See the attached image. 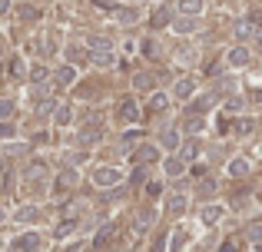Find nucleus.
Masks as SVG:
<instances>
[{
    "label": "nucleus",
    "mask_w": 262,
    "mask_h": 252,
    "mask_svg": "<svg viewBox=\"0 0 262 252\" xmlns=\"http://www.w3.org/2000/svg\"><path fill=\"white\" fill-rule=\"evenodd\" d=\"M129 159H133V166H149V163L163 159V149L156 143H140V146L129 149Z\"/></svg>",
    "instance_id": "f257e3e1"
},
{
    "label": "nucleus",
    "mask_w": 262,
    "mask_h": 252,
    "mask_svg": "<svg viewBox=\"0 0 262 252\" xmlns=\"http://www.w3.org/2000/svg\"><path fill=\"white\" fill-rule=\"evenodd\" d=\"M123 169H116V166H96L93 169V186L96 189H113V186H120L123 182Z\"/></svg>",
    "instance_id": "f03ea898"
},
{
    "label": "nucleus",
    "mask_w": 262,
    "mask_h": 252,
    "mask_svg": "<svg viewBox=\"0 0 262 252\" xmlns=\"http://www.w3.org/2000/svg\"><path fill=\"white\" fill-rule=\"evenodd\" d=\"M77 179H80V176H77V169H73V166L60 169V176L53 179V196H57V199H60V196H67L73 186H77Z\"/></svg>",
    "instance_id": "7ed1b4c3"
},
{
    "label": "nucleus",
    "mask_w": 262,
    "mask_h": 252,
    "mask_svg": "<svg viewBox=\"0 0 262 252\" xmlns=\"http://www.w3.org/2000/svg\"><path fill=\"white\" fill-rule=\"evenodd\" d=\"M116 120H120V123H126V126L140 123V106H136L133 97H129V100H120V106H116Z\"/></svg>",
    "instance_id": "20e7f679"
},
{
    "label": "nucleus",
    "mask_w": 262,
    "mask_h": 252,
    "mask_svg": "<svg viewBox=\"0 0 262 252\" xmlns=\"http://www.w3.org/2000/svg\"><path fill=\"white\" fill-rule=\"evenodd\" d=\"M116 233H120V222H103V226L96 229V236H93V249H106L110 242L116 239Z\"/></svg>",
    "instance_id": "39448f33"
},
{
    "label": "nucleus",
    "mask_w": 262,
    "mask_h": 252,
    "mask_svg": "<svg viewBox=\"0 0 262 252\" xmlns=\"http://www.w3.org/2000/svg\"><path fill=\"white\" fill-rule=\"evenodd\" d=\"M192 93H196V80L192 77H183L173 83V93H169V100H179V103H186V100H192Z\"/></svg>",
    "instance_id": "423d86ee"
},
{
    "label": "nucleus",
    "mask_w": 262,
    "mask_h": 252,
    "mask_svg": "<svg viewBox=\"0 0 262 252\" xmlns=\"http://www.w3.org/2000/svg\"><path fill=\"white\" fill-rule=\"evenodd\" d=\"M249 60H252V50L246 43H236L229 53H226V63L229 66H249Z\"/></svg>",
    "instance_id": "0eeeda50"
},
{
    "label": "nucleus",
    "mask_w": 262,
    "mask_h": 252,
    "mask_svg": "<svg viewBox=\"0 0 262 252\" xmlns=\"http://www.w3.org/2000/svg\"><path fill=\"white\" fill-rule=\"evenodd\" d=\"M186 166H189V163H186L179 153H173V156H166V159H163V173H166L169 179H179V176L186 173Z\"/></svg>",
    "instance_id": "6e6552de"
},
{
    "label": "nucleus",
    "mask_w": 262,
    "mask_h": 252,
    "mask_svg": "<svg viewBox=\"0 0 262 252\" xmlns=\"http://www.w3.org/2000/svg\"><path fill=\"white\" fill-rule=\"evenodd\" d=\"M20 252H40V246H43V236L40 233H24V236H17V242H13Z\"/></svg>",
    "instance_id": "1a4fd4ad"
},
{
    "label": "nucleus",
    "mask_w": 262,
    "mask_h": 252,
    "mask_svg": "<svg viewBox=\"0 0 262 252\" xmlns=\"http://www.w3.org/2000/svg\"><path fill=\"white\" fill-rule=\"evenodd\" d=\"M169 27H173L176 33H183V37H189V33L199 30V17H186V13H179V17H176Z\"/></svg>",
    "instance_id": "9d476101"
},
{
    "label": "nucleus",
    "mask_w": 262,
    "mask_h": 252,
    "mask_svg": "<svg viewBox=\"0 0 262 252\" xmlns=\"http://www.w3.org/2000/svg\"><path fill=\"white\" fill-rule=\"evenodd\" d=\"M80 226V216H63V219L57 222V229H53V239H67V236H73Z\"/></svg>",
    "instance_id": "9b49d317"
},
{
    "label": "nucleus",
    "mask_w": 262,
    "mask_h": 252,
    "mask_svg": "<svg viewBox=\"0 0 262 252\" xmlns=\"http://www.w3.org/2000/svg\"><path fill=\"white\" fill-rule=\"evenodd\" d=\"M103 140V129L100 126H83V129H80V133H77V146H96V143H100Z\"/></svg>",
    "instance_id": "f8f14e48"
},
{
    "label": "nucleus",
    "mask_w": 262,
    "mask_h": 252,
    "mask_svg": "<svg viewBox=\"0 0 262 252\" xmlns=\"http://www.w3.org/2000/svg\"><path fill=\"white\" fill-rule=\"evenodd\" d=\"M50 80H53V86H70V83H77V66L63 63L57 73H50Z\"/></svg>",
    "instance_id": "ddd939ff"
},
{
    "label": "nucleus",
    "mask_w": 262,
    "mask_h": 252,
    "mask_svg": "<svg viewBox=\"0 0 262 252\" xmlns=\"http://www.w3.org/2000/svg\"><path fill=\"white\" fill-rule=\"evenodd\" d=\"M226 216V209L219 206V202H209V206H203L199 209V219H203V226H216L219 219Z\"/></svg>",
    "instance_id": "4468645a"
},
{
    "label": "nucleus",
    "mask_w": 262,
    "mask_h": 252,
    "mask_svg": "<svg viewBox=\"0 0 262 252\" xmlns=\"http://www.w3.org/2000/svg\"><path fill=\"white\" fill-rule=\"evenodd\" d=\"M63 57H67V63H70V66H80V63H86V60H90V50H86V47H80V43H70L63 50Z\"/></svg>",
    "instance_id": "2eb2a0df"
},
{
    "label": "nucleus",
    "mask_w": 262,
    "mask_h": 252,
    "mask_svg": "<svg viewBox=\"0 0 262 252\" xmlns=\"http://www.w3.org/2000/svg\"><path fill=\"white\" fill-rule=\"evenodd\" d=\"M252 163L246 159V156H236V159H229V166H226V173L232 176V179H243V176H249Z\"/></svg>",
    "instance_id": "dca6fc26"
},
{
    "label": "nucleus",
    "mask_w": 262,
    "mask_h": 252,
    "mask_svg": "<svg viewBox=\"0 0 262 252\" xmlns=\"http://www.w3.org/2000/svg\"><path fill=\"white\" fill-rule=\"evenodd\" d=\"M133 90H143V93H153L156 90V77L149 70H140V73H133Z\"/></svg>",
    "instance_id": "f3484780"
},
{
    "label": "nucleus",
    "mask_w": 262,
    "mask_h": 252,
    "mask_svg": "<svg viewBox=\"0 0 262 252\" xmlns=\"http://www.w3.org/2000/svg\"><path fill=\"white\" fill-rule=\"evenodd\" d=\"M146 110H149V113H166V110H169V93H160V90H153V93H149V103H146Z\"/></svg>",
    "instance_id": "a211bd4d"
},
{
    "label": "nucleus",
    "mask_w": 262,
    "mask_h": 252,
    "mask_svg": "<svg viewBox=\"0 0 262 252\" xmlns=\"http://www.w3.org/2000/svg\"><path fill=\"white\" fill-rule=\"evenodd\" d=\"M53 123H57V126H70L73 123V103H57V110H53Z\"/></svg>",
    "instance_id": "6ab92c4d"
},
{
    "label": "nucleus",
    "mask_w": 262,
    "mask_h": 252,
    "mask_svg": "<svg viewBox=\"0 0 262 252\" xmlns=\"http://www.w3.org/2000/svg\"><path fill=\"white\" fill-rule=\"evenodd\" d=\"M27 77H30L33 86H43L47 80H50V70H47V63H33L30 70H27Z\"/></svg>",
    "instance_id": "aec40b11"
},
{
    "label": "nucleus",
    "mask_w": 262,
    "mask_h": 252,
    "mask_svg": "<svg viewBox=\"0 0 262 252\" xmlns=\"http://www.w3.org/2000/svg\"><path fill=\"white\" fill-rule=\"evenodd\" d=\"M13 219H17V222H37V219H40V206L27 202V206H20L17 213H13Z\"/></svg>",
    "instance_id": "412c9836"
},
{
    "label": "nucleus",
    "mask_w": 262,
    "mask_h": 252,
    "mask_svg": "<svg viewBox=\"0 0 262 252\" xmlns=\"http://www.w3.org/2000/svg\"><path fill=\"white\" fill-rule=\"evenodd\" d=\"M176 10H179V13H186V17H199V13L206 10V0H179Z\"/></svg>",
    "instance_id": "4be33fe9"
},
{
    "label": "nucleus",
    "mask_w": 262,
    "mask_h": 252,
    "mask_svg": "<svg viewBox=\"0 0 262 252\" xmlns=\"http://www.w3.org/2000/svg\"><path fill=\"white\" fill-rule=\"evenodd\" d=\"M176 153H179V156H183V159H186V163H192V159H196V156H199V140H196V136H192V140H186V143H179V149H176Z\"/></svg>",
    "instance_id": "5701e85b"
},
{
    "label": "nucleus",
    "mask_w": 262,
    "mask_h": 252,
    "mask_svg": "<svg viewBox=\"0 0 262 252\" xmlns=\"http://www.w3.org/2000/svg\"><path fill=\"white\" fill-rule=\"evenodd\" d=\"M86 50H90V53L113 50V43H110V37H103V33H93V37H86Z\"/></svg>",
    "instance_id": "b1692460"
},
{
    "label": "nucleus",
    "mask_w": 262,
    "mask_h": 252,
    "mask_svg": "<svg viewBox=\"0 0 262 252\" xmlns=\"http://www.w3.org/2000/svg\"><path fill=\"white\" fill-rule=\"evenodd\" d=\"M186 202H189V199H186L183 193H169V196H166V213L179 216V213H183V209H186Z\"/></svg>",
    "instance_id": "393cba45"
},
{
    "label": "nucleus",
    "mask_w": 262,
    "mask_h": 252,
    "mask_svg": "<svg viewBox=\"0 0 262 252\" xmlns=\"http://www.w3.org/2000/svg\"><path fill=\"white\" fill-rule=\"evenodd\" d=\"M7 77H13V80H24L27 77V63H24V60H20V57H10V60H7Z\"/></svg>",
    "instance_id": "a878e982"
},
{
    "label": "nucleus",
    "mask_w": 262,
    "mask_h": 252,
    "mask_svg": "<svg viewBox=\"0 0 262 252\" xmlns=\"http://www.w3.org/2000/svg\"><path fill=\"white\" fill-rule=\"evenodd\" d=\"M116 20H120V24H136V20H140V10H136V7H116Z\"/></svg>",
    "instance_id": "bb28decb"
},
{
    "label": "nucleus",
    "mask_w": 262,
    "mask_h": 252,
    "mask_svg": "<svg viewBox=\"0 0 262 252\" xmlns=\"http://www.w3.org/2000/svg\"><path fill=\"white\" fill-rule=\"evenodd\" d=\"M252 129H256V120H252V117H243V120L232 123V133H236V136H249Z\"/></svg>",
    "instance_id": "cd10ccee"
},
{
    "label": "nucleus",
    "mask_w": 262,
    "mask_h": 252,
    "mask_svg": "<svg viewBox=\"0 0 262 252\" xmlns=\"http://www.w3.org/2000/svg\"><path fill=\"white\" fill-rule=\"evenodd\" d=\"M160 146H166V149H179V129H163V136H160Z\"/></svg>",
    "instance_id": "c85d7f7f"
},
{
    "label": "nucleus",
    "mask_w": 262,
    "mask_h": 252,
    "mask_svg": "<svg viewBox=\"0 0 262 252\" xmlns=\"http://www.w3.org/2000/svg\"><path fill=\"white\" fill-rule=\"evenodd\" d=\"M149 24H153V27H169V24H173V13H169V7H160V10L149 17Z\"/></svg>",
    "instance_id": "c756f323"
},
{
    "label": "nucleus",
    "mask_w": 262,
    "mask_h": 252,
    "mask_svg": "<svg viewBox=\"0 0 262 252\" xmlns=\"http://www.w3.org/2000/svg\"><path fill=\"white\" fill-rule=\"evenodd\" d=\"M17 13H20V20H27V24H33V20H40V10L33 4H24V7H17Z\"/></svg>",
    "instance_id": "7c9ffc66"
},
{
    "label": "nucleus",
    "mask_w": 262,
    "mask_h": 252,
    "mask_svg": "<svg viewBox=\"0 0 262 252\" xmlns=\"http://www.w3.org/2000/svg\"><path fill=\"white\" fill-rule=\"evenodd\" d=\"M203 129H206V117H189L186 120V133L196 136V133H203Z\"/></svg>",
    "instance_id": "2f4dec72"
},
{
    "label": "nucleus",
    "mask_w": 262,
    "mask_h": 252,
    "mask_svg": "<svg viewBox=\"0 0 262 252\" xmlns=\"http://www.w3.org/2000/svg\"><path fill=\"white\" fill-rule=\"evenodd\" d=\"M196 53L192 47H183V50H176V63H196Z\"/></svg>",
    "instance_id": "473e14b6"
},
{
    "label": "nucleus",
    "mask_w": 262,
    "mask_h": 252,
    "mask_svg": "<svg viewBox=\"0 0 262 252\" xmlns=\"http://www.w3.org/2000/svg\"><path fill=\"white\" fill-rule=\"evenodd\" d=\"M13 110H17V103H13V100H0V123H7V120L13 117Z\"/></svg>",
    "instance_id": "72a5a7b5"
},
{
    "label": "nucleus",
    "mask_w": 262,
    "mask_h": 252,
    "mask_svg": "<svg viewBox=\"0 0 262 252\" xmlns=\"http://www.w3.org/2000/svg\"><path fill=\"white\" fill-rule=\"evenodd\" d=\"M140 140H143V133H140V129H129V133H123V146H126V149L140 146Z\"/></svg>",
    "instance_id": "f704fd0d"
},
{
    "label": "nucleus",
    "mask_w": 262,
    "mask_h": 252,
    "mask_svg": "<svg viewBox=\"0 0 262 252\" xmlns=\"http://www.w3.org/2000/svg\"><path fill=\"white\" fill-rule=\"evenodd\" d=\"M246 236H249V242H262V222H249Z\"/></svg>",
    "instance_id": "c9c22d12"
},
{
    "label": "nucleus",
    "mask_w": 262,
    "mask_h": 252,
    "mask_svg": "<svg viewBox=\"0 0 262 252\" xmlns=\"http://www.w3.org/2000/svg\"><path fill=\"white\" fill-rule=\"evenodd\" d=\"M146 196H149V199H160V196H163V182L160 179H149L146 182Z\"/></svg>",
    "instance_id": "e433bc0d"
},
{
    "label": "nucleus",
    "mask_w": 262,
    "mask_h": 252,
    "mask_svg": "<svg viewBox=\"0 0 262 252\" xmlns=\"http://www.w3.org/2000/svg\"><path fill=\"white\" fill-rule=\"evenodd\" d=\"M183 239H186L183 233H173V236H169V252H183Z\"/></svg>",
    "instance_id": "4c0bfd02"
},
{
    "label": "nucleus",
    "mask_w": 262,
    "mask_h": 252,
    "mask_svg": "<svg viewBox=\"0 0 262 252\" xmlns=\"http://www.w3.org/2000/svg\"><path fill=\"white\" fill-rule=\"evenodd\" d=\"M239 249H243V239H232V236H229V239L223 242V249H219V252H239Z\"/></svg>",
    "instance_id": "58836bf2"
},
{
    "label": "nucleus",
    "mask_w": 262,
    "mask_h": 252,
    "mask_svg": "<svg viewBox=\"0 0 262 252\" xmlns=\"http://www.w3.org/2000/svg\"><path fill=\"white\" fill-rule=\"evenodd\" d=\"M149 222H153V213H149V209H143V213L136 216V229H146Z\"/></svg>",
    "instance_id": "ea45409f"
},
{
    "label": "nucleus",
    "mask_w": 262,
    "mask_h": 252,
    "mask_svg": "<svg viewBox=\"0 0 262 252\" xmlns=\"http://www.w3.org/2000/svg\"><path fill=\"white\" fill-rule=\"evenodd\" d=\"M17 136V129H13V123L7 120V123H0V140H13Z\"/></svg>",
    "instance_id": "a19ab883"
},
{
    "label": "nucleus",
    "mask_w": 262,
    "mask_h": 252,
    "mask_svg": "<svg viewBox=\"0 0 262 252\" xmlns=\"http://www.w3.org/2000/svg\"><path fill=\"white\" fill-rule=\"evenodd\" d=\"M209 106H212V97H199L196 103H192V110H196V113H206Z\"/></svg>",
    "instance_id": "79ce46f5"
},
{
    "label": "nucleus",
    "mask_w": 262,
    "mask_h": 252,
    "mask_svg": "<svg viewBox=\"0 0 262 252\" xmlns=\"http://www.w3.org/2000/svg\"><path fill=\"white\" fill-rule=\"evenodd\" d=\"M212 189H216V182H212V179H203V182H199V193H212Z\"/></svg>",
    "instance_id": "37998d69"
},
{
    "label": "nucleus",
    "mask_w": 262,
    "mask_h": 252,
    "mask_svg": "<svg viewBox=\"0 0 262 252\" xmlns=\"http://www.w3.org/2000/svg\"><path fill=\"white\" fill-rule=\"evenodd\" d=\"M239 106H243V100H239V97H236V100H229V103H226V110H229V113H232V110H239Z\"/></svg>",
    "instance_id": "c03bdc74"
},
{
    "label": "nucleus",
    "mask_w": 262,
    "mask_h": 252,
    "mask_svg": "<svg viewBox=\"0 0 262 252\" xmlns=\"http://www.w3.org/2000/svg\"><path fill=\"white\" fill-rule=\"evenodd\" d=\"M83 249H86V246H83V242H73V246H67L63 252H83Z\"/></svg>",
    "instance_id": "a18cd8bd"
},
{
    "label": "nucleus",
    "mask_w": 262,
    "mask_h": 252,
    "mask_svg": "<svg viewBox=\"0 0 262 252\" xmlns=\"http://www.w3.org/2000/svg\"><path fill=\"white\" fill-rule=\"evenodd\" d=\"M4 13H10V0H0V17Z\"/></svg>",
    "instance_id": "49530a36"
},
{
    "label": "nucleus",
    "mask_w": 262,
    "mask_h": 252,
    "mask_svg": "<svg viewBox=\"0 0 262 252\" xmlns=\"http://www.w3.org/2000/svg\"><path fill=\"white\" fill-rule=\"evenodd\" d=\"M4 222H7V209L0 206V226H4Z\"/></svg>",
    "instance_id": "de8ad7c7"
},
{
    "label": "nucleus",
    "mask_w": 262,
    "mask_h": 252,
    "mask_svg": "<svg viewBox=\"0 0 262 252\" xmlns=\"http://www.w3.org/2000/svg\"><path fill=\"white\" fill-rule=\"evenodd\" d=\"M256 43H259V53H262V30L256 33Z\"/></svg>",
    "instance_id": "09e8293b"
},
{
    "label": "nucleus",
    "mask_w": 262,
    "mask_h": 252,
    "mask_svg": "<svg viewBox=\"0 0 262 252\" xmlns=\"http://www.w3.org/2000/svg\"><path fill=\"white\" fill-rule=\"evenodd\" d=\"M93 4H96V7H110V0H93Z\"/></svg>",
    "instance_id": "8fccbe9b"
},
{
    "label": "nucleus",
    "mask_w": 262,
    "mask_h": 252,
    "mask_svg": "<svg viewBox=\"0 0 262 252\" xmlns=\"http://www.w3.org/2000/svg\"><path fill=\"white\" fill-rule=\"evenodd\" d=\"M0 252H4V242H0Z\"/></svg>",
    "instance_id": "3c124183"
},
{
    "label": "nucleus",
    "mask_w": 262,
    "mask_h": 252,
    "mask_svg": "<svg viewBox=\"0 0 262 252\" xmlns=\"http://www.w3.org/2000/svg\"><path fill=\"white\" fill-rule=\"evenodd\" d=\"M259 153H262V146H259Z\"/></svg>",
    "instance_id": "603ef678"
},
{
    "label": "nucleus",
    "mask_w": 262,
    "mask_h": 252,
    "mask_svg": "<svg viewBox=\"0 0 262 252\" xmlns=\"http://www.w3.org/2000/svg\"><path fill=\"white\" fill-rule=\"evenodd\" d=\"M83 252H86V249H83Z\"/></svg>",
    "instance_id": "864d4df0"
}]
</instances>
